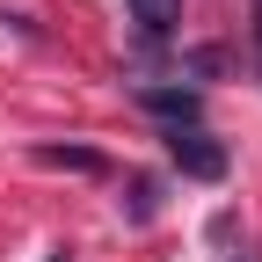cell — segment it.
<instances>
[{"label":"cell","mask_w":262,"mask_h":262,"mask_svg":"<svg viewBox=\"0 0 262 262\" xmlns=\"http://www.w3.org/2000/svg\"><path fill=\"white\" fill-rule=\"evenodd\" d=\"M168 160L182 168V182H226V146L211 139L204 124H182V131H168Z\"/></svg>","instance_id":"6da1fadb"},{"label":"cell","mask_w":262,"mask_h":262,"mask_svg":"<svg viewBox=\"0 0 262 262\" xmlns=\"http://www.w3.org/2000/svg\"><path fill=\"white\" fill-rule=\"evenodd\" d=\"M139 110H146V117H160L168 131H182V124H196L204 95H196V88H160V80H146V88H139Z\"/></svg>","instance_id":"7a4b0ae2"},{"label":"cell","mask_w":262,"mask_h":262,"mask_svg":"<svg viewBox=\"0 0 262 262\" xmlns=\"http://www.w3.org/2000/svg\"><path fill=\"white\" fill-rule=\"evenodd\" d=\"M124 219L131 226H153L160 219V175H131L124 182Z\"/></svg>","instance_id":"3957f363"},{"label":"cell","mask_w":262,"mask_h":262,"mask_svg":"<svg viewBox=\"0 0 262 262\" xmlns=\"http://www.w3.org/2000/svg\"><path fill=\"white\" fill-rule=\"evenodd\" d=\"M124 8H131V22H139L146 37H168L182 22V0H124Z\"/></svg>","instance_id":"277c9868"},{"label":"cell","mask_w":262,"mask_h":262,"mask_svg":"<svg viewBox=\"0 0 262 262\" xmlns=\"http://www.w3.org/2000/svg\"><path fill=\"white\" fill-rule=\"evenodd\" d=\"M44 168H73V175H102V153H88V146H37Z\"/></svg>","instance_id":"5b68a950"},{"label":"cell","mask_w":262,"mask_h":262,"mask_svg":"<svg viewBox=\"0 0 262 262\" xmlns=\"http://www.w3.org/2000/svg\"><path fill=\"white\" fill-rule=\"evenodd\" d=\"M255 51H262V0H255Z\"/></svg>","instance_id":"8992f818"},{"label":"cell","mask_w":262,"mask_h":262,"mask_svg":"<svg viewBox=\"0 0 262 262\" xmlns=\"http://www.w3.org/2000/svg\"><path fill=\"white\" fill-rule=\"evenodd\" d=\"M51 262H66V248H58V255H51Z\"/></svg>","instance_id":"52a82bcc"},{"label":"cell","mask_w":262,"mask_h":262,"mask_svg":"<svg viewBox=\"0 0 262 262\" xmlns=\"http://www.w3.org/2000/svg\"><path fill=\"white\" fill-rule=\"evenodd\" d=\"M241 262H262V255H241Z\"/></svg>","instance_id":"ba28073f"}]
</instances>
